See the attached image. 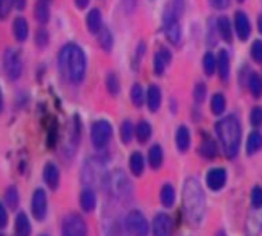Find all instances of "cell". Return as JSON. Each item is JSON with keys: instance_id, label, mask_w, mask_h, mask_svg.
I'll use <instances>...</instances> for the list:
<instances>
[{"instance_id": "cell-1", "label": "cell", "mask_w": 262, "mask_h": 236, "mask_svg": "<svg viewBox=\"0 0 262 236\" xmlns=\"http://www.w3.org/2000/svg\"><path fill=\"white\" fill-rule=\"evenodd\" d=\"M58 69L66 82L81 84L87 69L84 50L76 43H66L58 53Z\"/></svg>"}, {"instance_id": "cell-2", "label": "cell", "mask_w": 262, "mask_h": 236, "mask_svg": "<svg viewBox=\"0 0 262 236\" xmlns=\"http://www.w3.org/2000/svg\"><path fill=\"white\" fill-rule=\"evenodd\" d=\"M215 132H217V137L222 143L224 154L227 157H235L240 148V137H242V129H240V122L235 116H227L222 121L217 122L215 126Z\"/></svg>"}, {"instance_id": "cell-3", "label": "cell", "mask_w": 262, "mask_h": 236, "mask_svg": "<svg viewBox=\"0 0 262 236\" xmlns=\"http://www.w3.org/2000/svg\"><path fill=\"white\" fill-rule=\"evenodd\" d=\"M184 206H185V216L187 219L196 225L203 214H204V195L203 190L200 186V183L195 178H190L185 183V190H184Z\"/></svg>"}, {"instance_id": "cell-4", "label": "cell", "mask_w": 262, "mask_h": 236, "mask_svg": "<svg viewBox=\"0 0 262 236\" xmlns=\"http://www.w3.org/2000/svg\"><path fill=\"white\" fill-rule=\"evenodd\" d=\"M110 188L111 193L119 201H127L132 195L130 182L122 171H115L110 175Z\"/></svg>"}, {"instance_id": "cell-5", "label": "cell", "mask_w": 262, "mask_h": 236, "mask_svg": "<svg viewBox=\"0 0 262 236\" xmlns=\"http://www.w3.org/2000/svg\"><path fill=\"white\" fill-rule=\"evenodd\" d=\"M61 236H87V223L79 214H68L61 223Z\"/></svg>"}, {"instance_id": "cell-6", "label": "cell", "mask_w": 262, "mask_h": 236, "mask_svg": "<svg viewBox=\"0 0 262 236\" xmlns=\"http://www.w3.org/2000/svg\"><path fill=\"white\" fill-rule=\"evenodd\" d=\"M113 135V127L108 121H97L94 122L92 130H90V140H92V145L97 150H103L108 145V141L111 140Z\"/></svg>"}, {"instance_id": "cell-7", "label": "cell", "mask_w": 262, "mask_h": 236, "mask_svg": "<svg viewBox=\"0 0 262 236\" xmlns=\"http://www.w3.org/2000/svg\"><path fill=\"white\" fill-rule=\"evenodd\" d=\"M4 71L10 81H16L23 73V61L19 52L15 49H7L4 53Z\"/></svg>"}, {"instance_id": "cell-8", "label": "cell", "mask_w": 262, "mask_h": 236, "mask_svg": "<svg viewBox=\"0 0 262 236\" xmlns=\"http://www.w3.org/2000/svg\"><path fill=\"white\" fill-rule=\"evenodd\" d=\"M163 22H164V34H166L167 40L172 45H179L180 39H182V31H180V25H179V16L174 13L172 8H167L164 11Z\"/></svg>"}, {"instance_id": "cell-9", "label": "cell", "mask_w": 262, "mask_h": 236, "mask_svg": "<svg viewBox=\"0 0 262 236\" xmlns=\"http://www.w3.org/2000/svg\"><path fill=\"white\" fill-rule=\"evenodd\" d=\"M126 227L130 231L132 236H148V222L143 217V214L139 210H132L129 212V216L126 219Z\"/></svg>"}, {"instance_id": "cell-10", "label": "cell", "mask_w": 262, "mask_h": 236, "mask_svg": "<svg viewBox=\"0 0 262 236\" xmlns=\"http://www.w3.org/2000/svg\"><path fill=\"white\" fill-rule=\"evenodd\" d=\"M47 207H49V202H47V195L42 188H37L36 191L32 193V202H31V209H32V216L36 220H43L45 216H47Z\"/></svg>"}, {"instance_id": "cell-11", "label": "cell", "mask_w": 262, "mask_h": 236, "mask_svg": "<svg viewBox=\"0 0 262 236\" xmlns=\"http://www.w3.org/2000/svg\"><path fill=\"white\" fill-rule=\"evenodd\" d=\"M172 234V220L167 214H158L153 220V236H170Z\"/></svg>"}, {"instance_id": "cell-12", "label": "cell", "mask_w": 262, "mask_h": 236, "mask_svg": "<svg viewBox=\"0 0 262 236\" xmlns=\"http://www.w3.org/2000/svg\"><path fill=\"white\" fill-rule=\"evenodd\" d=\"M235 32L242 42L248 40L249 34H251V25H249V19L243 11H236L235 13Z\"/></svg>"}, {"instance_id": "cell-13", "label": "cell", "mask_w": 262, "mask_h": 236, "mask_svg": "<svg viewBox=\"0 0 262 236\" xmlns=\"http://www.w3.org/2000/svg\"><path fill=\"white\" fill-rule=\"evenodd\" d=\"M225 182H227V172L221 167L212 169L206 175V183L212 191H219L225 185Z\"/></svg>"}, {"instance_id": "cell-14", "label": "cell", "mask_w": 262, "mask_h": 236, "mask_svg": "<svg viewBox=\"0 0 262 236\" xmlns=\"http://www.w3.org/2000/svg\"><path fill=\"white\" fill-rule=\"evenodd\" d=\"M172 60V55L167 49H161L159 52H156L155 58H153V71L156 76H163L166 71V66Z\"/></svg>"}, {"instance_id": "cell-15", "label": "cell", "mask_w": 262, "mask_h": 236, "mask_svg": "<svg viewBox=\"0 0 262 236\" xmlns=\"http://www.w3.org/2000/svg\"><path fill=\"white\" fill-rule=\"evenodd\" d=\"M43 180L50 190H56L60 185V171L52 162H47L43 167Z\"/></svg>"}, {"instance_id": "cell-16", "label": "cell", "mask_w": 262, "mask_h": 236, "mask_svg": "<svg viewBox=\"0 0 262 236\" xmlns=\"http://www.w3.org/2000/svg\"><path fill=\"white\" fill-rule=\"evenodd\" d=\"M146 105L151 112H156L161 106V90L158 85H150L146 92Z\"/></svg>"}, {"instance_id": "cell-17", "label": "cell", "mask_w": 262, "mask_h": 236, "mask_svg": "<svg viewBox=\"0 0 262 236\" xmlns=\"http://www.w3.org/2000/svg\"><path fill=\"white\" fill-rule=\"evenodd\" d=\"M85 26H87V31L92 32V34H98V31L103 28V26H101V13H100L98 8H92L87 13Z\"/></svg>"}, {"instance_id": "cell-18", "label": "cell", "mask_w": 262, "mask_h": 236, "mask_svg": "<svg viewBox=\"0 0 262 236\" xmlns=\"http://www.w3.org/2000/svg\"><path fill=\"white\" fill-rule=\"evenodd\" d=\"M79 204H81V209L84 212H92L97 206V196L94 193V190L90 188H85L82 193H81V198H79Z\"/></svg>"}, {"instance_id": "cell-19", "label": "cell", "mask_w": 262, "mask_h": 236, "mask_svg": "<svg viewBox=\"0 0 262 236\" xmlns=\"http://www.w3.org/2000/svg\"><path fill=\"white\" fill-rule=\"evenodd\" d=\"M34 18H36L37 22L40 25H47L49 19H50V8H49V4L47 0H39L34 5Z\"/></svg>"}, {"instance_id": "cell-20", "label": "cell", "mask_w": 262, "mask_h": 236, "mask_svg": "<svg viewBox=\"0 0 262 236\" xmlns=\"http://www.w3.org/2000/svg\"><path fill=\"white\" fill-rule=\"evenodd\" d=\"M28 34H29V26H28V21L25 18H15L13 21V36L18 42H25L28 39Z\"/></svg>"}, {"instance_id": "cell-21", "label": "cell", "mask_w": 262, "mask_h": 236, "mask_svg": "<svg viewBox=\"0 0 262 236\" xmlns=\"http://www.w3.org/2000/svg\"><path fill=\"white\" fill-rule=\"evenodd\" d=\"M217 71H219V77L221 81H227L229 79V74H230V58H229V53L227 52H219V56H217Z\"/></svg>"}, {"instance_id": "cell-22", "label": "cell", "mask_w": 262, "mask_h": 236, "mask_svg": "<svg viewBox=\"0 0 262 236\" xmlns=\"http://www.w3.org/2000/svg\"><path fill=\"white\" fill-rule=\"evenodd\" d=\"M16 236H29L31 234V222L25 212H19L15 220Z\"/></svg>"}, {"instance_id": "cell-23", "label": "cell", "mask_w": 262, "mask_h": 236, "mask_svg": "<svg viewBox=\"0 0 262 236\" xmlns=\"http://www.w3.org/2000/svg\"><path fill=\"white\" fill-rule=\"evenodd\" d=\"M176 143H177V148L179 151L185 153L190 146V130L185 126H180L177 129V135H176Z\"/></svg>"}, {"instance_id": "cell-24", "label": "cell", "mask_w": 262, "mask_h": 236, "mask_svg": "<svg viewBox=\"0 0 262 236\" xmlns=\"http://www.w3.org/2000/svg\"><path fill=\"white\" fill-rule=\"evenodd\" d=\"M217 31L221 34V37L225 40V42H232L233 39V31H232V25H230V19L227 18V16H222L219 18L217 21Z\"/></svg>"}, {"instance_id": "cell-25", "label": "cell", "mask_w": 262, "mask_h": 236, "mask_svg": "<svg viewBox=\"0 0 262 236\" xmlns=\"http://www.w3.org/2000/svg\"><path fill=\"white\" fill-rule=\"evenodd\" d=\"M163 148L159 145H153L150 151H148V162L153 169H159L163 164Z\"/></svg>"}, {"instance_id": "cell-26", "label": "cell", "mask_w": 262, "mask_h": 236, "mask_svg": "<svg viewBox=\"0 0 262 236\" xmlns=\"http://www.w3.org/2000/svg\"><path fill=\"white\" fill-rule=\"evenodd\" d=\"M135 137L140 143H145L151 137V126L146 121H140L135 127Z\"/></svg>"}, {"instance_id": "cell-27", "label": "cell", "mask_w": 262, "mask_h": 236, "mask_svg": "<svg viewBox=\"0 0 262 236\" xmlns=\"http://www.w3.org/2000/svg\"><path fill=\"white\" fill-rule=\"evenodd\" d=\"M260 148H262V135L259 132H253L246 141V153L251 156V154L257 153Z\"/></svg>"}, {"instance_id": "cell-28", "label": "cell", "mask_w": 262, "mask_h": 236, "mask_svg": "<svg viewBox=\"0 0 262 236\" xmlns=\"http://www.w3.org/2000/svg\"><path fill=\"white\" fill-rule=\"evenodd\" d=\"M200 154L203 157H206V159H214V157L217 156V146H215L212 140L204 138V141L200 146Z\"/></svg>"}, {"instance_id": "cell-29", "label": "cell", "mask_w": 262, "mask_h": 236, "mask_svg": "<svg viewBox=\"0 0 262 236\" xmlns=\"http://www.w3.org/2000/svg\"><path fill=\"white\" fill-rule=\"evenodd\" d=\"M143 157L140 153H132L130 154V159H129V167H130V172L135 177H140L143 172Z\"/></svg>"}, {"instance_id": "cell-30", "label": "cell", "mask_w": 262, "mask_h": 236, "mask_svg": "<svg viewBox=\"0 0 262 236\" xmlns=\"http://www.w3.org/2000/svg\"><path fill=\"white\" fill-rule=\"evenodd\" d=\"M159 198H161V202L164 207H172L174 201H176V191H174L172 185H164L161 188V195H159Z\"/></svg>"}, {"instance_id": "cell-31", "label": "cell", "mask_w": 262, "mask_h": 236, "mask_svg": "<svg viewBox=\"0 0 262 236\" xmlns=\"http://www.w3.org/2000/svg\"><path fill=\"white\" fill-rule=\"evenodd\" d=\"M98 43L105 52H111V49H113V34L110 32V29L101 28L98 31Z\"/></svg>"}, {"instance_id": "cell-32", "label": "cell", "mask_w": 262, "mask_h": 236, "mask_svg": "<svg viewBox=\"0 0 262 236\" xmlns=\"http://www.w3.org/2000/svg\"><path fill=\"white\" fill-rule=\"evenodd\" d=\"M248 85H249V92L253 93V97L259 98L262 95V79L257 74H251L248 79Z\"/></svg>"}, {"instance_id": "cell-33", "label": "cell", "mask_w": 262, "mask_h": 236, "mask_svg": "<svg viewBox=\"0 0 262 236\" xmlns=\"http://www.w3.org/2000/svg\"><path fill=\"white\" fill-rule=\"evenodd\" d=\"M211 111L214 112L215 116L222 114V112L225 111V98H224L222 93L212 95V98H211Z\"/></svg>"}, {"instance_id": "cell-34", "label": "cell", "mask_w": 262, "mask_h": 236, "mask_svg": "<svg viewBox=\"0 0 262 236\" xmlns=\"http://www.w3.org/2000/svg\"><path fill=\"white\" fill-rule=\"evenodd\" d=\"M5 204L10 207V209H16L18 202H19V196H18V190L15 186H10L7 191H5Z\"/></svg>"}, {"instance_id": "cell-35", "label": "cell", "mask_w": 262, "mask_h": 236, "mask_svg": "<svg viewBox=\"0 0 262 236\" xmlns=\"http://www.w3.org/2000/svg\"><path fill=\"white\" fill-rule=\"evenodd\" d=\"M134 132H135V130H134L132 122H130V121H124V122L121 124V130H119L122 143H130V140H132V137H134Z\"/></svg>"}, {"instance_id": "cell-36", "label": "cell", "mask_w": 262, "mask_h": 236, "mask_svg": "<svg viewBox=\"0 0 262 236\" xmlns=\"http://www.w3.org/2000/svg\"><path fill=\"white\" fill-rule=\"evenodd\" d=\"M119 88L121 87H119V79H118V76L115 73H110L106 76V90L110 92V95L116 97L119 93Z\"/></svg>"}, {"instance_id": "cell-37", "label": "cell", "mask_w": 262, "mask_h": 236, "mask_svg": "<svg viewBox=\"0 0 262 236\" xmlns=\"http://www.w3.org/2000/svg\"><path fill=\"white\" fill-rule=\"evenodd\" d=\"M203 67H204V73H206V76H212L214 71L217 69V61H215L212 53H206V55H204V58H203Z\"/></svg>"}, {"instance_id": "cell-38", "label": "cell", "mask_w": 262, "mask_h": 236, "mask_svg": "<svg viewBox=\"0 0 262 236\" xmlns=\"http://www.w3.org/2000/svg\"><path fill=\"white\" fill-rule=\"evenodd\" d=\"M130 100L134 106L140 108L143 105V90L140 87V84H134L132 88H130Z\"/></svg>"}, {"instance_id": "cell-39", "label": "cell", "mask_w": 262, "mask_h": 236, "mask_svg": "<svg viewBox=\"0 0 262 236\" xmlns=\"http://www.w3.org/2000/svg\"><path fill=\"white\" fill-rule=\"evenodd\" d=\"M49 32L45 31L43 28H39L36 31V36H34V42H36V47L39 49H45L49 45Z\"/></svg>"}, {"instance_id": "cell-40", "label": "cell", "mask_w": 262, "mask_h": 236, "mask_svg": "<svg viewBox=\"0 0 262 236\" xmlns=\"http://www.w3.org/2000/svg\"><path fill=\"white\" fill-rule=\"evenodd\" d=\"M56 138H58V124H56V121L52 117V124H50L49 132H47V146L49 148H53L55 143H56Z\"/></svg>"}, {"instance_id": "cell-41", "label": "cell", "mask_w": 262, "mask_h": 236, "mask_svg": "<svg viewBox=\"0 0 262 236\" xmlns=\"http://www.w3.org/2000/svg\"><path fill=\"white\" fill-rule=\"evenodd\" d=\"M251 204L256 209L262 207V188L260 186L253 188V191H251Z\"/></svg>"}, {"instance_id": "cell-42", "label": "cell", "mask_w": 262, "mask_h": 236, "mask_svg": "<svg viewBox=\"0 0 262 236\" xmlns=\"http://www.w3.org/2000/svg\"><path fill=\"white\" fill-rule=\"evenodd\" d=\"M249 121H251V124L254 127H259L262 124V108L256 106L251 109V114H249Z\"/></svg>"}, {"instance_id": "cell-43", "label": "cell", "mask_w": 262, "mask_h": 236, "mask_svg": "<svg viewBox=\"0 0 262 236\" xmlns=\"http://www.w3.org/2000/svg\"><path fill=\"white\" fill-rule=\"evenodd\" d=\"M204 97H206V85H204L203 82H198L195 85V92H193V98H195L196 103H201V101L204 100Z\"/></svg>"}, {"instance_id": "cell-44", "label": "cell", "mask_w": 262, "mask_h": 236, "mask_svg": "<svg viewBox=\"0 0 262 236\" xmlns=\"http://www.w3.org/2000/svg\"><path fill=\"white\" fill-rule=\"evenodd\" d=\"M251 56L256 63H262V42L256 40L251 47Z\"/></svg>"}, {"instance_id": "cell-45", "label": "cell", "mask_w": 262, "mask_h": 236, "mask_svg": "<svg viewBox=\"0 0 262 236\" xmlns=\"http://www.w3.org/2000/svg\"><path fill=\"white\" fill-rule=\"evenodd\" d=\"M11 2L10 0H0V19H5L10 13Z\"/></svg>"}, {"instance_id": "cell-46", "label": "cell", "mask_w": 262, "mask_h": 236, "mask_svg": "<svg viewBox=\"0 0 262 236\" xmlns=\"http://www.w3.org/2000/svg\"><path fill=\"white\" fill-rule=\"evenodd\" d=\"M170 8L174 10V13L177 16H180L182 13H184V8H185V0H172V5H170Z\"/></svg>"}, {"instance_id": "cell-47", "label": "cell", "mask_w": 262, "mask_h": 236, "mask_svg": "<svg viewBox=\"0 0 262 236\" xmlns=\"http://www.w3.org/2000/svg\"><path fill=\"white\" fill-rule=\"evenodd\" d=\"M7 223H8V214H7L5 206L0 202V228H5Z\"/></svg>"}, {"instance_id": "cell-48", "label": "cell", "mask_w": 262, "mask_h": 236, "mask_svg": "<svg viewBox=\"0 0 262 236\" xmlns=\"http://www.w3.org/2000/svg\"><path fill=\"white\" fill-rule=\"evenodd\" d=\"M122 7L124 10L127 11V13H132L137 7V0H122Z\"/></svg>"}, {"instance_id": "cell-49", "label": "cell", "mask_w": 262, "mask_h": 236, "mask_svg": "<svg viewBox=\"0 0 262 236\" xmlns=\"http://www.w3.org/2000/svg\"><path fill=\"white\" fill-rule=\"evenodd\" d=\"M209 2H211V5H212L214 8L222 10V8H225V7H229V2H230V0H209Z\"/></svg>"}, {"instance_id": "cell-50", "label": "cell", "mask_w": 262, "mask_h": 236, "mask_svg": "<svg viewBox=\"0 0 262 236\" xmlns=\"http://www.w3.org/2000/svg\"><path fill=\"white\" fill-rule=\"evenodd\" d=\"M10 2H11V7L19 11L25 10V7H26V0H10Z\"/></svg>"}, {"instance_id": "cell-51", "label": "cell", "mask_w": 262, "mask_h": 236, "mask_svg": "<svg viewBox=\"0 0 262 236\" xmlns=\"http://www.w3.org/2000/svg\"><path fill=\"white\" fill-rule=\"evenodd\" d=\"M89 2H90V0H74V5H76L79 10H84V8L89 7Z\"/></svg>"}, {"instance_id": "cell-52", "label": "cell", "mask_w": 262, "mask_h": 236, "mask_svg": "<svg viewBox=\"0 0 262 236\" xmlns=\"http://www.w3.org/2000/svg\"><path fill=\"white\" fill-rule=\"evenodd\" d=\"M257 28H259V32L262 34V15L257 18Z\"/></svg>"}, {"instance_id": "cell-53", "label": "cell", "mask_w": 262, "mask_h": 236, "mask_svg": "<svg viewBox=\"0 0 262 236\" xmlns=\"http://www.w3.org/2000/svg\"><path fill=\"white\" fill-rule=\"evenodd\" d=\"M4 108V97H2V90H0V112H2Z\"/></svg>"}, {"instance_id": "cell-54", "label": "cell", "mask_w": 262, "mask_h": 236, "mask_svg": "<svg viewBox=\"0 0 262 236\" xmlns=\"http://www.w3.org/2000/svg\"><path fill=\"white\" fill-rule=\"evenodd\" d=\"M215 236H227V234H225V231H219V233L215 234Z\"/></svg>"}, {"instance_id": "cell-55", "label": "cell", "mask_w": 262, "mask_h": 236, "mask_svg": "<svg viewBox=\"0 0 262 236\" xmlns=\"http://www.w3.org/2000/svg\"><path fill=\"white\" fill-rule=\"evenodd\" d=\"M238 2H245V0H238Z\"/></svg>"}, {"instance_id": "cell-56", "label": "cell", "mask_w": 262, "mask_h": 236, "mask_svg": "<svg viewBox=\"0 0 262 236\" xmlns=\"http://www.w3.org/2000/svg\"><path fill=\"white\" fill-rule=\"evenodd\" d=\"M40 236H47V234H40Z\"/></svg>"}, {"instance_id": "cell-57", "label": "cell", "mask_w": 262, "mask_h": 236, "mask_svg": "<svg viewBox=\"0 0 262 236\" xmlns=\"http://www.w3.org/2000/svg\"><path fill=\"white\" fill-rule=\"evenodd\" d=\"M0 236H2V234H0Z\"/></svg>"}, {"instance_id": "cell-58", "label": "cell", "mask_w": 262, "mask_h": 236, "mask_svg": "<svg viewBox=\"0 0 262 236\" xmlns=\"http://www.w3.org/2000/svg\"><path fill=\"white\" fill-rule=\"evenodd\" d=\"M47 2H49V0H47Z\"/></svg>"}]
</instances>
